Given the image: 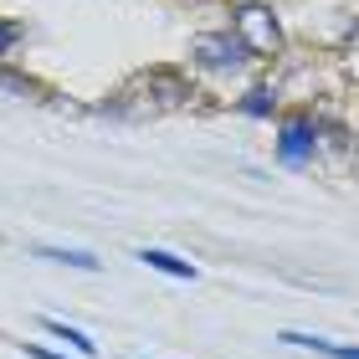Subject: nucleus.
<instances>
[{
	"label": "nucleus",
	"mask_w": 359,
	"mask_h": 359,
	"mask_svg": "<svg viewBox=\"0 0 359 359\" xmlns=\"http://www.w3.org/2000/svg\"><path fill=\"white\" fill-rule=\"evenodd\" d=\"M236 36L247 41L252 57L277 52V46H283V31H277V21H272L267 6H241V11H236Z\"/></svg>",
	"instance_id": "1"
},
{
	"label": "nucleus",
	"mask_w": 359,
	"mask_h": 359,
	"mask_svg": "<svg viewBox=\"0 0 359 359\" xmlns=\"http://www.w3.org/2000/svg\"><path fill=\"white\" fill-rule=\"evenodd\" d=\"M313 154H318V123L313 118H287L277 128V159H283V165L303 170Z\"/></svg>",
	"instance_id": "2"
},
{
	"label": "nucleus",
	"mask_w": 359,
	"mask_h": 359,
	"mask_svg": "<svg viewBox=\"0 0 359 359\" xmlns=\"http://www.w3.org/2000/svg\"><path fill=\"white\" fill-rule=\"evenodd\" d=\"M195 62L201 67H241V62H252L247 41L236 36V31H210V36H195Z\"/></svg>",
	"instance_id": "3"
},
{
	"label": "nucleus",
	"mask_w": 359,
	"mask_h": 359,
	"mask_svg": "<svg viewBox=\"0 0 359 359\" xmlns=\"http://www.w3.org/2000/svg\"><path fill=\"white\" fill-rule=\"evenodd\" d=\"M139 262L154 267V272H165V277H185V283H195V277H201V267H195V262H180V257L165 252V247H139Z\"/></svg>",
	"instance_id": "4"
},
{
	"label": "nucleus",
	"mask_w": 359,
	"mask_h": 359,
	"mask_svg": "<svg viewBox=\"0 0 359 359\" xmlns=\"http://www.w3.org/2000/svg\"><path fill=\"white\" fill-rule=\"evenodd\" d=\"M283 344H298V349H313V354H329V359H359V349H349V344H334V339H318V334H298V329H287Z\"/></svg>",
	"instance_id": "5"
},
{
	"label": "nucleus",
	"mask_w": 359,
	"mask_h": 359,
	"mask_svg": "<svg viewBox=\"0 0 359 359\" xmlns=\"http://www.w3.org/2000/svg\"><path fill=\"white\" fill-rule=\"evenodd\" d=\"M36 257H41V262H62V267H83V272L103 267L93 252H77V247H36Z\"/></svg>",
	"instance_id": "6"
},
{
	"label": "nucleus",
	"mask_w": 359,
	"mask_h": 359,
	"mask_svg": "<svg viewBox=\"0 0 359 359\" xmlns=\"http://www.w3.org/2000/svg\"><path fill=\"white\" fill-rule=\"evenodd\" d=\"M46 334H52V339H62V344H72V349H83V354H93V349H97L83 329H67L62 318H46Z\"/></svg>",
	"instance_id": "7"
},
{
	"label": "nucleus",
	"mask_w": 359,
	"mask_h": 359,
	"mask_svg": "<svg viewBox=\"0 0 359 359\" xmlns=\"http://www.w3.org/2000/svg\"><path fill=\"white\" fill-rule=\"evenodd\" d=\"M272 108H277L272 88H252L247 97H241V113H252V118H272Z\"/></svg>",
	"instance_id": "8"
},
{
	"label": "nucleus",
	"mask_w": 359,
	"mask_h": 359,
	"mask_svg": "<svg viewBox=\"0 0 359 359\" xmlns=\"http://www.w3.org/2000/svg\"><path fill=\"white\" fill-rule=\"evenodd\" d=\"M21 36H26V26H21V21H0V57H6Z\"/></svg>",
	"instance_id": "9"
},
{
	"label": "nucleus",
	"mask_w": 359,
	"mask_h": 359,
	"mask_svg": "<svg viewBox=\"0 0 359 359\" xmlns=\"http://www.w3.org/2000/svg\"><path fill=\"white\" fill-rule=\"evenodd\" d=\"M31 359H67V354H52V349H41V344H26Z\"/></svg>",
	"instance_id": "10"
}]
</instances>
